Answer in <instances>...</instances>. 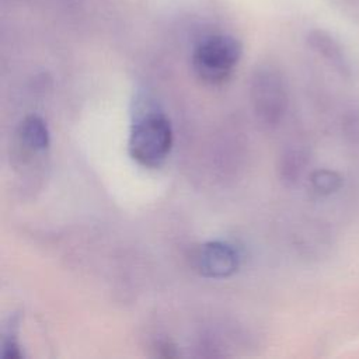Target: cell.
Wrapping results in <instances>:
<instances>
[{"mask_svg": "<svg viewBox=\"0 0 359 359\" xmlns=\"http://www.w3.org/2000/svg\"><path fill=\"white\" fill-rule=\"evenodd\" d=\"M18 137L21 144L32 151H43L50 143L46 122L38 115H28L22 119L18 128Z\"/></svg>", "mask_w": 359, "mask_h": 359, "instance_id": "5", "label": "cell"}, {"mask_svg": "<svg viewBox=\"0 0 359 359\" xmlns=\"http://www.w3.org/2000/svg\"><path fill=\"white\" fill-rule=\"evenodd\" d=\"M172 128L161 112L150 111L139 116L130 129L128 149L130 157L143 167L157 168L172 147Z\"/></svg>", "mask_w": 359, "mask_h": 359, "instance_id": "1", "label": "cell"}, {"mask_svg": "<svg viewBox=\"0 0 359 359\" xmlns=\"http://www.w3.org/2000/svg\"><path fill=\"white\" fill-rule=\"evenodd\" d=\"M311 42H313V46L321 52L327 59L331 60V63L338 67L341 72H345L348 69L346 63H345V59H344V55L339 49V46L332 41V38L321 34V32H317L313 35L311 38Z\"/></svg>", "mask_w": 359, "mask_h": 359, "instance_id": "6", "label": "cell"}, {"mask_svg": "<svg viewBox=\"0 0 359 359\" xmlns=\"http://www.w3.org/2000/svg\"><path fill=\"white\" fill-rule=\"evenodd\" d=\"M310 182L313 189L320 195H330L342 187V177L332 170H317L311 174Z\"/></svg>", "mask_w": 359, "mask_h": 359, "instance_id": "7", "label": "cell"}, {"mask_svg": "<svg viewBox=\"0 0 359 359\" xmlns=\"http://www.w3.org/2000/svg\"><path fill=\"white\" fill-rule=\"evenodd\" d=\"M286 93L279 79L264 77L257 80L254 87V105L265 122L275 123L280 119L286 108Z\"/></svg>", "mask_w": 359, "mask_h": 359, "instance_id": "4", "label": "cell"}, {"mask_svg": "<svg viewBox=\"0 0 359 359\" xmlns=\"http://www.w3.org/2000/svg\"><path fill=\"white\" fill-rule=\"evenodd\" d=\"M195 268L206 278L223 279L231 276L240 264L236 248L223 241L202 244L195 254Z\"/></svg>", "mask_w": 359, "mask_h": 359, "instance_id": "3", "label": "cell"}, {"mask_svg": "<svg viewBox=\"0 0 359 359\" xmlns=\"http://www.w3.org/2000/svg\"><path fill=\"white\" fill-rule=\"evenodd\" d=\"M241 56V45L237 39L216 35L202 41L192 56L196 76L208 84H220L233 73Z\"/></svg>", "mask_w": 359, "mask_h": 359, "instance_id": "2", "label": "cell"}]
</instances>
